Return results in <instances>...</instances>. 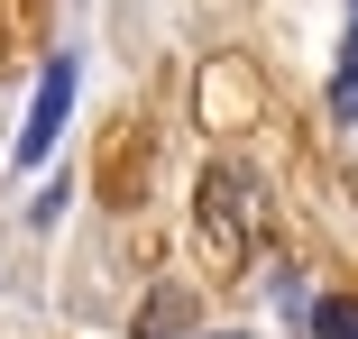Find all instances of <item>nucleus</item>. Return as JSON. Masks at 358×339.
<instances>
[{
	"label": "nucleus",
	"instance_id": "nucleus-1",
	"mask_svg": "<svg viewBox=\"0 0 358 339\" xmlns=\"http://www.w3.org/2000/svg\"><path fill=\"white\" fill-rule=\"evenodd\" d=\"M64 101H74V64H46V83H37V110H28V128H19V165H37L46 147H55V128H64Z\"/></svg>",
	"mask_w": 358,
	"mask_h": 339
},
{
	"label": "nucleus",
	"instance_id": "nucleus-2",
	"mask_svg": "<svg viewBox=\"0 0 358 339\" xmlns=\"http://www.w3.org/2000/svg\"><path fill=\"white\" fill-rule=\"evenodd\" d=\"M313 339H358V303H349V294L313 303Z\"/></svg>",
	"mask_w": 358,
	"mask_h": 339
}]
</instances>
